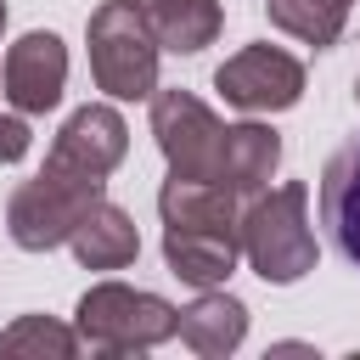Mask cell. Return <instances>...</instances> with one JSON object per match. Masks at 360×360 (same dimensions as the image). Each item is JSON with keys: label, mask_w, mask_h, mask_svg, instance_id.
<instances>
[{"label": "cell", "mask_w": 360, "mask_h": 360, "mask_svg": "<svg viewBox=\"0 0 360 360\" xmlns=\"http://www.w3.org/2000/svg\"><path fill=\"white\" fill-rule=\"evenodd\" d=\"M281 163V141L270 124H225V146H219V186H231L236 197H253L270 186Z\"/></svg>", "instance_id": "cell-13"}, {"label": "cell", "mask_w": 360, "mask_h": 360, "mask_svg": "<svg viewBox=\"0 0 360 360\" xmlns=\"http://www.w3.org/2000/svg\"><path fill=\"white\" fill-rule=\"evenodd\" d=\"M242 253L253 264V276L292 287L298 276L315 270V231H309V191L276 186V191H253V202L242 208Z\"/></svg>", "instance_id": "cell-2"}, {"label": "cell", "mask_w": 360, "mask_h": 360, "mask_svg": "<svg viewBox=\"0 0 360 360\" xmlns=\"http://www.w3.org/2000/svg\"><path fill=\"white\" fill-rule=\"evenodd\" d=\"M6 360H73L79 354V326H62L51 315H17L0 332Z\"/></svg>", "instance_id": "cell-16"}, {"label": "cell", "mask_w": 360, "mask_h": 360, "mask_svg": "<svg viewBox=\"0 0 360 360\" xmlns=\"http://www.w3.org/2000/svg\"><path fill=\"white\" fill-rule=\"evenodd\" d=\"M152 135H158V152H163L169 174H186V180H214L219 174L225 124L191 90H158L152 96Z\"/></svg>", "instance_id": "cell-5"}, {"label": "cell", "mask_w": 360, "mask_h": 360, "mask_svg": "<svg viewBox=\"0 0 360 360\" xmlns=\"http://www.w3.org/2000/svg\"><path fill=\"white\" fill-rule=\"evenodd\" d=\"M332 6H343V11H349V0H332Z\"/></svg>", "instance_id": "cell-22"}, {"label": "cell", "mask_w": 360, "mask_h": 360, "mask_svg": "<svg viewBox=\"0 0 360 360\" xmlns=\"http://www.w3.org/2000/svg\"><path fill=\"white\" fill-rule=\"evenodd\" d=\"M28 124H22V112H0V163H17L22 152H28Z\"/></svg>", "instance_id": "cell-18"}, {"label": "cell", "mask_w": 360, "mask_h": 360, "mask_svg": "<svg viewBox=\"0 0 360 360\" xmlns=\"http://www.w3.org/2000/svg\"><path fill=\"white\" fill-rule=\"evenodd\" d=\"M354 101H360V79H354Z\"/></svg>", "instance_id": "cell-21"}, {"label": "cell", "mask_w": 360, "mask_h": 360, "mask_svg": "<svg viewBox=\"0 0 360 360\" xmlns=\"http://www.w3.org/2000/svg\"><path fill=\"white\" fill-rule=\"evenodd\" d=\"M214 90L242 112H287L304 96V62L281 45H242L231 62H219Z\"/></svg>", "instance_id": "cell-6"}, {"label": "cell", "mask_w": 360, "mask_h": 360, "mask_svg": "<svg viewBox=\"0 0 360 360\" xmlns=\"http://www.w3.org/2000/svg\"><path fill=\"white\" fill-rule=\"evenodd\" d=\"M180 338L186 349H197L202 360H219V354H236L242 338H248V304L219 292V287H202L186 309H180Z\"/></svg>", "instance_id": "cell-11"}, {"label": "cell", "mask_w": 360, "mask_h": 360, "mask_svg": "<svg viewBox=\"0 0 360 360\" xmlns=\"http://www.w3.org/2000/svg\"><path fill=\"white\" fill-rule=\"evenodd\" d=\"M0 34H6V0H0Z\"/></svg>", "instance_id": "cell-20"}, {"label": "cell", "mask_w": 360, "mask_h": 360, "mask_svg": "<svg viewBox=\"0 0 360 360\" xmlns=\"http://www.w3.org/2000/svg\"><path fill=\"white\" fill-rule=\"evenodd\" d=\"M90 73L112 101H146L158 96V28L152 11L129 0H101L90 11Z\"/></svg>", "instance_id": "cell-3"}, {"label": "cell", "mask_w": 360, "mask_h": 360, "mask_svg": "<svg viewBox=\"0 0 360 360\" xmlns=\"http://www.w3.org/2000/svg\"><path fill=\"white\" fill-rule=\"evenodd\" d=\"M158 214H163V225H191V231H242L236 191L219 186V180H186V174H169L163 191H158Z\"/></svg>", "instance_id": "cell-12"}, {"label": "cell", "mask_w": 360, "mask_h": 360, "mask_svg": "<svg viewBox=\"0 0 360 360\" xmlns=\"http://www.w3.org/2000/svg\"><path fill=\"white\" fill-rule=\"evenodd\" d=\"M0 90H6V73H0Z\"/></svg>", "instance_id": "cell-23"}, {"label": "cell", "mask_w": 360, "mask_h": 360, "mask_svg": "<svg viewBox=\"0 0 360 360\" xmlns=\"http://www.w3.org/2000/svg\"><path fill=\"white\" fill-rule=\"evenodd\" d=\"M180 332V309L158 292L124 287V281H96L79 298V338L101 354H146Z\"/></svg>", "instance_id": "cell-4"}, {"label": "cell", "mask_w": 360, "mask_h": 360, "mask_svg": "<svg viewBox=\"0 0 360 360\" xmlns=\"http://www.w3.org/2000/svg\"><path fill=\"white\" fill-rule=\"evenodd\" d=\"M321 219L338 242V253L360 270V135L332 152L321 169Z\"/></svg>", "instance_id": "cell-10"}, {"label": "cell", "mask_w": 360, "mask_h": 360, "mask_svg": "<svg viewBox=\"0 0 360 360\" xmlns=\"http://www.w3.org/2000/svg\"><path fill=\"white\" fill-rule=\"evenodd\" d=\"M264 11L281 34L315 45V51L338 45V34H343V6H332V0H264Z\"/></svg>", "instance_id": "cell-17"}, {"label": "cell", "mask_w": 360, "mask_h": 360, "mask_svg": "<svg viewBox=\"0 0 360 360\" xmlns=\"http://www.w3.org/2000/svg\"><path fill=\"white\" fill-rule=\"evenodd\" d=\"M242 231H191V225H163V259L180 281L191 287H225L236 270Z\"/></svg>", "instance_id": "cell-9"}, {"label": "cell", "mask_w": 360, "mask_h": 360, "mask_svg": "<svg viewBox=\"0 0 360 360\" xmlns=\"http://www.w3.org/2000/svg\"><path fill=\"white\" fill-rule=\"evenodd\" d=\"M152 28H158V45L174 51V56H197L202 45H214L219 34V0H163L152 11Z\"/></svg>", "instance_id": "cell-15"}, {"label": "cell", "mask_w": 360, "mask_h": 360, "mask_svg": "<svg viewBox=\"0 0 360 360\" xmlns=\"http://www.w3.org/2000/svg\"><path fill=\"white\" fill-rule=\"evenodd\" d=\"M6 101L17 112H51L62 101V84H68V45L51 34V28H34L22 34L11 51H6Z\"/></svg>", "instance_id": "cell-7"}, {"label": "cell", "mask_w": 360, "mask_h": 360, "mask_svg": "<svg viewBox=\"0 0 360 360\" xmlns=\"http://www.w3.org/2000/svg\"><path fill=\"white\" fill-rule=\"evenodd\" d=\"M68 248H73V259H79L84 270H124V264H135L141 236H135V219H129L118 202L101 197V202L79 219V231L68 236Z\"/></svg>", "instance_id": "cell-14"}, {"label": "cell", "mask_w": 360, "mask_h": 360, "mask_svg": "<svg viewBox=\"0 0 360 360\" xmlns=\"http://www.w3.org/2000/svg\"><path fill=\"white\" fill-rule=\"evenodd\" d=\"M129 6H141V11H158V6H163V0H129Z\"/></svg>", "instance_id": "cell-19"}, {"label": "cell", "mask_w": 360, "mask_h": 360, "mask_svg": "<svg viewBox=\"0 0 360 360\" xmlns=\"http://www.w3.org/2000/svg\"><path fill=\"white\" fill-rule=\"evenodd\" d=\"M124 152H129V129H124L118 107H101V101L68 112V124L51 141V158L68 169H84V174H112L124 163Z\"/></svg>", "instance_id": "cell-8"}, {"label": "cell", "mask_w": 360, "mask_h": 360, "mask_svg": "<svg viewBox=\"0 0 360 360\" xmlns=\"http://www.w3.org/2000/svg\"><path fill=\"white\" fill-rule=\"evenodd\" d=\"M101 197H107V174H84V169H68V163L45 158V169L11 191V202H6V231H11L17 248L51 253V248H62V242L79 231V219H84Z\"/></svg>", "instance_id": "cell-1"}]
</instances>
